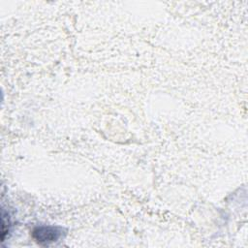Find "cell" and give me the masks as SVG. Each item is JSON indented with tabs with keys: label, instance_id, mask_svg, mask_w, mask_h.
I'll return each instance as SVG.
<instances>
[{
	"label": "cell",
	"instance_id": "1",
	"mask_svg": "<svg viewBox=\"0 0 248 248\" xmlns=\"http://www.w3.org/2000/svg\"><path fill=\"white\" fill-rule=\"evenodd\" d=\"M59 235L60 232L57 231V228L53 227H41L34 231V237L38 242H52L55 241Z\"/></svg>",
	"mask_w": 248,
	"mask_h": 248
}]
</instances>
